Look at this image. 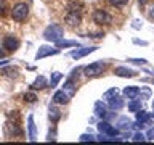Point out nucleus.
I'll return each instance as SVG.
<instances>
[{
  "label": "nucleus",
  "mask_w": 154,
  "mask_h": 145,
  "mask_svg": "<svg viewBox=\"0 0 154 145\" xmlns=\"http://www.w3.org/2000/svg\"><path fill=\"white\" fill-rule=\"evenodd\" d=\"M106 68H108L106 61H101V60L100 61H93V63H90L88 66L84 68V74L87 77H98V76H101L106 71Z\"/></svg>",
  "instance_id": "f257e3e1"
},
{
  "label": "nucleus",
  "mask_w": 154,
  "mask_h": 145,
  "mask_svg": "<svg viewBox=\"0 0 154 145\" xmlns=\"http://www.w3.org/2000/svg\"><path fill=\"white\" fill-rule=\"evenodd\" d=\"M64 36V31H63L61 26H58V24H50L45 31H43V37H45V40L48 42H58L60 39H63Z\"/></svg>",
  "instance_id": "f03ea898"
},
{
  "label": "nucleus",
  "mask_w": 154,
  "mask_h": 145,
  "mask_svg": "<svg viewBox=\"0 0 154 145\" xmlns=\"http://www.w3.org/2000/svg\"><path fill=\"white\" fill-rule=\"evenodd\" d=\"M29 14V5L27 3H16L11 10V18L14 19L16 23H23L24 19L27 18Z\"/></svg>",
  "instance_id": "7ed1b4c3"
},
{
  "label": "nucleus",
  "mask_w": 154,
  "mask_h": 145,
  "mask_svg": "<svg viewBox=\"0 0 154 145\" xmlns=\"http://www.w3.org/2000/svg\"><path fill=\"white\" fill-rule=\"evenodd\" d=\"M5 134L8 137H21L23 135V129L19 126V121L16 119H8L5 124Z\"/></svg>",
  "instance_id": "20e7f679"
},
{
  "label": "nucleus",
  "mask_w": 154,
  "mask_h": 145,
  "mask_svg": "<svg viewBox=\"0 0 154 145\" xmlns=\"http://www.w3.org/2000/svg\"><path fill=\"white\" fill-rule=\"evenodd\" d=\"M93 21L96 24H100V26H106V24H111L112 21V16L106 11V10H95L93 11Z\"/></svg>",
  "instance_id": "39448f33"
},
{
  "label": "nucleus",
  "mask_w": 154,
  "mask_h": 145,
  "mask_svg": "<svg viewBox=\"0 0 154 145\" xmlns=\"http://www.w3.org/2000/svg\"><path fill=\"white\" fill-rule=\"evenodd\" d=\"M2 47L7 52H16L18 48H19V39L11 36V34H10V36H5L2 39Z\"/></svg>",
  "instance_id": "423d86ee"
},
{
  "label": "nucleus",
  "mask_w": 154,
  "mask_h": 145,
  "mask_svg": "<svg viewBox=\"0 0 154 145\" xmlns=\"http://www.w3.org/2000/svg\"><path fill=\"white\" fill-rule=\"evenodd\" d=\"M64 21H66L67 26L75 27V26H79V24L82 23V14H80V11H77V10H69V11L66 13Z\"/></svg>",
  "instance_id": "0eeeda50"
},
{
  "label": "nucleus",
  "mask_w": 154,
  "mask_h": 145,
  "mask_svg": "<svg viewBox=\"0 0 154 145\" xmlns=\"http://www.w3.org/2000/svg\"><path fill=\"white\" fill-rule=\"evenodd\" d=\"M60 53V48L58 47H50V45H42L38 47V50L35 53V60H42L45 56H50V55H58Z\"/></svg>",
  "instance_id": "6e6552de"
},
{
  "label": "nucleus",
  "mask_w": 154,
  "mask_h": 145,
  "mask_svg": "<svg viewBox=\"0 0 154 145\" xmlns=\"http://www.w3.org/2000/svg\"><path fill=\"white\" fill-rule=\"evenodd\" d=\"M98 50V47H82V48H77V50L71 52V56L74 58V60H80V58L87 56L88 53H93Z\"/></svg>",
  "instance_id": "1a4fd4ad"
},
{
  "label": "nucleus",
  "mask_w": 154,
  "mask_h": 145,
  "mask_svg": "<svg viewBox=\"0 0 154 145\" xmlns=\"http://www.w3.org/2000/svg\"><path fill=\"white\" fill-rule=\"evenodd\" d=\"M98 130L103 132V134H106V135H109V137H116V135L119 134V130L114 129L112 126H111L109 123H106V121H100L98 123Z\"/></svg>",
  "instance_id": "9d476101"
},
{
  "label": "nucleus",
  "mask_w": 154,
  "mask_h": 145,
  "mask_svg": "<svg viewBox=\"0 0 154 145\" xmlns=\"http://www.w3.org/2000/svg\"><path fill=\"white\" fill-rule=\"evenodd\" d=\"M69 100H71V97L67 95L64 90H58V92H55V95H53V102H55L56 105H66V103H69Z\"/></svg>",
  "instance_id": "9b49d317"
},
{
  "label": "nucleus",
  "mask_w": 154,
  "mask_h": 145,
  "mask_svg": "<svg viewBox=\"0 0 154 145\" xmlns=\"http://www.w3.org/2000/svg\"><path fill=\"white\" fill-rule=\"evenodd\" d=\"M149 121H151V116H149L146 111H137V124L135 126H138V127H144Z\"/></svg>",
  "instance_id": "f8f14e48"
},
{
  "label": "nucleus",
  "mask_w": 154,
  "mask_h": 145,
  "mask_svg": "<svg viewBox=\"0 0 154 145\" xmlns=\"http://www.w3.org/2000/svg\"><path fill=\"white\" fill-rule=\"evenodd\" d=\"M27 130H29V140H31V142H35L37 129H35V123H34V116L32 114L27 118Z\"/></svg>",
  "instance_id": "ddd939ff"
},
{
  "label": "nucleus",
  "mask_w": 154,
  "mask_h": 145,
  "mask_svg": "<svg viewBox=\"0 0 154 145\" xmlns=\"http://www.w3.org/2000/svg\"><path fill=\"white\" fill-rule=\"evenodd\" d=\"M114 74L119 76V77H133L137 72H135L133 69L125 68V66H119V68H116V69H114Z\"/></svg>",
  "instance_id": "4468645a"
},
{
  "label": "nucleus",
  "mask_w": 154,
  "mask_h": 145,
  "mask_svg": "<svg viewBox=\"0 0 154 145\" xmlns=\"http://www.w3.org/2000/svg\"><path fill=\"white\" fill-rule=\"evenodd\" d=\"M45 87H47L45 76H37L35 81L31 84V89H32V90H42V89H45Z\"/></svg>",
  "instance_id": "2eb2a0df"
},
{
  "label": "nucleus",
  "mask_w": 154,
  "mask_h": 145,
  "mask_svg": "<svg viewBox=\"0 0 154 145\" xmlns=\"http://www.w3.org/2000/svg\"><path fill=\"white\" fill-rule=\"evenodd\" d=\"M63 90H64L66 94L72 98V97H74V94H75V81L71 79V77H67V81L64 82V89H63Z\"/></svg>",
  "instance_id": "dca6fc26"
},
{
  "label": "nucleus",
  "mask_w": 154,
  "mask_h": 145,
  "mask_svg": "<svg viewBox=\"0 0 154 145\" xmlns=\"http://www.w3.org/2000/svg\"><path fill=\"white\" fill-rule=\"evenodd\" d=\"M124 95H125V97H128V100L137 98V97L140 95V87H137V85L125 87V89H124Z\"/></svg>",
  "instance_id": "f3484780"
},
{
  "label": "nucleus",
  "mask_w": 154,
  "mask_h": 145,
  "mask_svg": "<svg viewBox=\"0 0 154 145\" xmlns=\"http://www.w3.org/2000/svg\"><path fill=\"white\" fill-rule=\"evenodd\" d=\"M48 118H50L51 123H58L61 118V111L58 110L56 106H50V108H48Z\"/></svg>",
  "instance_id": "a211bd4d"
},
{
  "label": "nucleus",
  "mask_w": 154,
  "mask_h": 145,
  "mask_svg": "<svg viewBox=\"0 0 154 145\" xmlns=\"http://www.w3.org/2000/svg\"><path fill=\"white\" fill-rule=\"evenodd\" d=\"M108 102H109V106H111L112 110H120V108L124 106V100H122V98H119L117 95L112 97V98H109Z\"/></svg>",
  "instance_id": "6ab92c4d"
},
{
  "label": "nucleus",
  "mask_w": 154,
  "mask_h": 145,
  "mask_svg": "<svg viewBox=\"0 0 154 145\" xmlns=\"http://www.w3.org/2000/svg\"><path fill=\"white\" fill-rule=\"evenodd\" d=\"M95 114L100 116V118H106V114H108L106 106L101 103V102H96V103H95Z\"/></svg>",
  "instance_id": "aec40b11"
},
{
  "label": "nucleus",
  "mask_w": 154,
  "mask_h": 145,
  "mask_svg": "<svg viewBox=\"0 0 154 145\" xmlns=\"http://www.w3.org/2000/svg\"><path fill=\"white\" fill-rule=\"evenodd\" d=\"M56 44V47L58 48H63V47H79V42L77 40H63V39H60Z\"/></svg>",
  "instance_id": "412c9836"
},
{
  "label": "nucleus",
  "mask_w": 154,
  "mask_h": 145,
  "mask_svg": "<svg viewBox=\"0 0 154 145\" xmlns=\"http://www.w3.org/2000/svg\"><path fill=\"white\" fill-rule=\"evenodd\" d=\"M117 126H119L120 129H130V127H132V126H133V123H132V121L128 119V116H122V118L119 119Z\"/></svg>",
  "instance_id": "4be33fe9"
},
{
  "label": "nucleus",
  "mask_w": 154,
  "mask_h": 145,
  "mask_svg": "<svg viewBox=\"0 0 154 145\" xmlns=\"http://www.w3.org/2000/svg\"><path fill=\"white\" fill-rule=\"evenodd\" d=\"M128 110L132 111V113H137V111H140V110H141V100L132 98V102L128 103Z\"/></svg>",
  "instance_id": "5701e85b"
},
{
  "label": "nucleus",
  "mask_w": 154,
  "mask_h": 145,
  "mask_svg": "<svg viewBox=\"0 0 154 145\" xmlns=\"http://www.w3.org/2000/svg\"><path fill=\"white\" fill-rule=\"evenodd\" d=\"M63 79V74H61V72H53V74H51V77H50V85L51 87H56L58 85V82H60Z\"/></svg>",
  "instance_id": "b1692460"
},
{
  "label": "nucleus",
  "mask_w": 154,
  "mask_h": 145,
  "mask_svg": "<svg viewBox=\"0 0 154 145\" xmlns=\"http://www.w3.org/2000/svg\"><path fill=\"white\" fill-rule=\"evenodd\" d=\"M24 102L34 103V102H37V95L34 94V92H27V94H24Z\"/></svg>",
  "instance_id": "393cba45"
},
{
  "label": "nucleus",
  "mask_w": 154,
  "mask_h": 145,
  "mask_svg": "<svg viewBox=\"0 0 154 145\" xmlns=\"http://www.w3.org/2000/svg\"><path fill=\"white\" fill-rule=\"evenodd\" d=\"M109 3L112 5V7H116V8H122V7H125V5L128 3V0H109Z\"/></svg>",
  "instance_id": "a878e982"
},
{
  "label": "nucleus",
  "mask_w": 154,
  "mask_h": 145,
  "mask_svg": "<svg viewBox=\"0 0 154 145\" xmlns=\"http://www.w3.org/2000/svg\"><path fill=\"white\" fill-rule=\"evenodd\" d=\"M117 89H116V87H112V89H109L108 92H106V94L103 95V98L104 100H109V98H112V97H116V95H117Z\"/></svg>",
  "instance_id": "bb28decb"
},
{
  "label": "nucleus",
  "mask_w": 154,
  "mask_h": 145,
  "mask_svg": "<svg viewBox=\"0 0 154 145\" xmlns=\"http://www.w3.org/2000/svg\"><path fill=\"white\" fill-rule=\"evenodd\" d=\"M2 72H3V74H7V76H11V77H14V76H18V68L10 66L8 69H3Z\"/></svg>",
  "instance_id": "cd10ccee"
},
{
  "label": "nucleus",
  "mask_w": 154,
  "mask_h": 145,
  "mask_svg": "<svg viewBox=\"0 0 154 145\" xmlns=\"http://www.w3.org/2000/svg\"><path fill=\"white\" fill-rule=\"evenodd\" d=\"M79 140H80V142H93L95 137L91 134H82L80 137H79Z\"/></svg>",
  "instance_id": "c85d7f7f"
},
{
  "label": "nucleus",
  "mask_w": 154,
  "mask_h": 145,
  "mask_svg": "<svg viewBox=\"0 0 154 145\" xmlns=\"http://www.w3.org/2000/svg\"><path fill=\"white\" fill-rule=\"evenodd\" d=\"M130 63H135V65H146L148 60L146 58H128Z\"/></svg>",
  "instance_id": "c756f323"
},
{
  "label": "nucleus",
  "mask_w": 154,
  "mask_h": 145,
  "mask_svg": "<svg viewBox=\"0 0 154 145\" xmlns=\"http://www.w3.org/2000/svg\"><path fill=\"white\" fill-rule=\"evenodd\" d=\"M144 140H146V135L141 132H137L133 135V142H144Z\"/></svg>",
  "instance_id": "7c9ffc66"
},
{
  "label": "nucleus",
  "mask_w": 154,
  "mask_h": 145,
  "mask_svg": "<svg viewBox=\"0 0 154 145\" xmlns=\"http://www.w3.org/2000/svg\"><path fill=\"white\" fill-rule=\"evenodd\" d=\"M5 11H7V5H5V0H0V16H3Z\"/></svg>",
  "instance_id": "2f4dec72"
},
{
  "label": "nucleus",
  "mask_w": 154,
  "mask_h": 145,
  "mask_svg": "<svg viewBox=\"0 0 154 145\" xmlns=\"http://www.w3.org/2000/svg\"><path fill=\"white\" fill-rule=\"evenodd\" d=\"M146 139H148V140H154V127L148 130V134H146Z\"/></svg>",
  "instance_id": "473e14b6"
},
{
  "label": "nucleus",
  "mask_w": 154,
  "mask_h": 145,
  "mask_svg": "<svg viewBox=\"0 0 154 145\" xmlns=\"http://www.w3.org/2000/svg\"><path fill=\"white\" fill-rule=\"evenodd\" d=\"M133 42H135V44H141V45H148V42H144V40H138V39H135Z\"/></svg>",
  "instance_id": "72a5a7b5"
},
{
  "label": "nucleus",
  "mask_w": 154,
  "mask_h": 145,
  "mask_svg": "<svg viewBox=\"0 0 154 145\" xmlns=\"http://www.w3.org/2000/svg\"><path fill=\"white\" fill-rule=\"evenodd\" d=\"M149 16H151V18H152V19H154V7H152V8H151V11H149Z\"/></svg>",
  "instance_id": "f704fd0d"
},
{
  "label": "nucleus",
  "mask_w": 154,
  "mask_h": 145,
  "mask_svg": "<svg viewBox=\"0 0 154 145\" xmlns=\"http://www.w3.org/2000/svg\"><path fill=\"white\" fill-rule=\"evenodd\" d=\"M3 65H8V60H5V61H0V66H3Z\"/></svg>",
  "instance_id": "c9c22d12"
},
{
  "label": "nucleus",
  "mask_w": 154,
  "mask_h": 145,
  "mask_svg": "<svg viewBox=\"0 0 154 145\" xmlns=\"http://www.w3.org/2000/svg\"><path fill=\"white\" fill-rule=\"evenodd\" d=\"M5 56V53H3V50H2V48H0V58H3Z\"/></svg>",
  "instance_id": "e433bc0d"
},
{
  "label": "nucleus",
  "mask_w": 154,
  "mask_h": 145,
  "mask_svg": "<svg viewBox=\"0 0 154 145\" xmlns=\"http://www.w3.org/2000/svg\"><path fill=\"white\" fill-rule=\"evenodd\" d=\"M138 2H140V3H141V5H144V3H146V2H148V0H138Z\"/></svg>",
  "instance_id": "4c0bfd02"
},
{
  "label": "nucleus",
  "mask_w": 154,
  "mask_h": 145,
  "mask_svg": "<svg viewBox=\"0 0 154 145\" xmlns=\"http://www.w3.org/2000/svg\"><path fill=\"white\" fill-rule=\"evenodd\" d=\"M152 106H154V102H152Z\"/></svg>",
  "instance_id": "58836bf2"
},
{
  "label": "nucleus",
  "mask_w": 154,
  "mask_h": 145,
  "mask_svg": "<svg viewBox=\"0 0 154 145\" xmlns=\"http://www.w3.org/2000/svg\"><path fill=\"white\" fill-rule=\"evenodd\" d=\"M152 118H154V113H152Z\"/></svg>",
  "instance_id": "ea45409f"
}]
</instances>
